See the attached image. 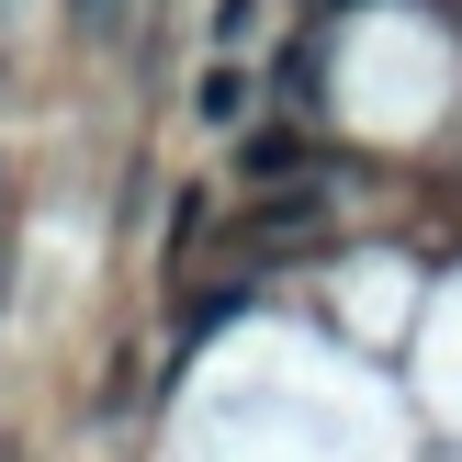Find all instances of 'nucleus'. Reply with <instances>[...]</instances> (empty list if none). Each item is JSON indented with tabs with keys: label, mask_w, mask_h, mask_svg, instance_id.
I'll return each instance as SVG.
<instances>
[{
	"label": "nucleus",
	"mask_w": 462,
	"mask_h": 462,
	"mask_svg": "<svg viewBox=\"0 0 462 462\" xmlns=\"http://www.w3.org/2000/svg\"><path fill=\"white\" fill-rule=\"evenodd\" d=\"M237 113H248V79L237 68H203V125H237Z\"/></svg>",
	"instance_id": "obj_3"
},
{
	"label": "nucleus",
	"mask_w": 462,
	"mask_h": 462,
	"mask_svg": "<svg viewBox=\"0 0 462 462\" xmlns=\"http://www.w3.org/2000/svg\"><path fill=\"white\" fill-rule=\"evenodd\" d=\"M316 215H328V192H316V180L260 192V203H248V248H293V237H316Z\"/></svg>",
	"instance_id": "obj_1"
},
{
	"label": "nucleus",
	"mask_w": 462,
	"mask_h": 462,
	"mask_svg": "<svg viewBox=\"0 0 462 462\" xmlns=\"http://www.w3.org/2000/svg\"><path fill=\"white\" fill-rule=\"evenodd\" d=\"M316 12H338V0H316Z\"/></svg>",
	"instance_id": "obj_6"
},
{
	"label": "nucleus",
	"mask_w": 462,
	"mask_h": 462,
	"mask_svg": "<svg viewBox=\"0 0 462 462\" xmlns=\"http://www.w3.org/2000/svg\"><path fill=\"white\" fill-rule=\"evenodd\" d=\"M68 23H79V34H113V23H125V0H68Z\"/></svg>",
	"instance_id": "obj_4"
},
{
	"label": "nucleus",
	"mask_w": 462,
	"mask_h": 462,
	"mask_svg": "<svg viewBox=\"0 0 462 462\" xmlns=\"http://www.w3.org/2000/svg\"><path fill=\"white\" fill-rule=\"evenodd\" d=\"M237 170H248V192H293V180H305V135L293 125H248Z\"/></svg>",
	"instance_id": "obj_2"
},
{
	"label": "nucleus",
	"mask_w": 462,
	"mask_h": 462,
	"mask_svg": "<svg viewBox=\"0 0 462 462\" xmlns=\"http://www.w3.org/2000/svg\"><path fill=\"white\" fill-rule=\"evenodd\" d=\"M0 293H12V248H0Z\"/></svg>",
	"instance_id": "obj_5"
}]
</instances>
